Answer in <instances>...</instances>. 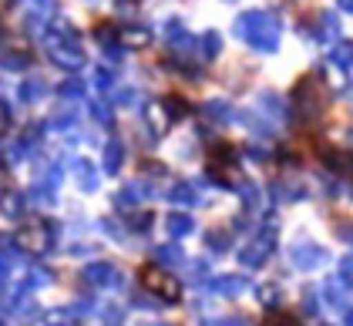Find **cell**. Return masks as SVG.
Listing matches in <instances>:
<instances>
[{
	"label": "cell",
	"instance_id": "3",
	"mask_svg": "<svg viewBox=\"0 0 353 326\" xmlns=\"http://www.w3.org/2000/svg\"><path fill=\"white\" fill-rule=\"evenodd\" d=\"M263 326H299V320L290 316V313H270V316L263 320Z\"/></svg>",
	"mask_w": 353,
	"mask_h": 326
},
{
	"label": "cell",
	"instance_id": "1",
	"mask_svg": "<svg viewBox=\"0 0 353 326\" xmlns=\"http://www.w3.org/2000/svg\"><path fill=\"white\" fill-rule=\"evenodd\" d=\"M141 283H145L152 293H159L162 299H175V296H179V283H175L168 272L155 269V266H145V269H141Z\"/></svg>",
	"mask_w": 353,
	"mask_h": 326
},
{
	"label": "cell",
	"instance_id": "2",
	"mask_svg": "<svg viewBox=\"0 0 353 326\" xmlns=\"http://www.w3.org/2000/svg\"><path fill=\"white\" fill-rule=\"evenodd\" d=\"M232 159H236V148L229 145V141H212L209 145V165L212 168H225V165H232Z\"/></svg>",
	"mask_w": 353,
	"mask_h": 326
}]
</instances>
